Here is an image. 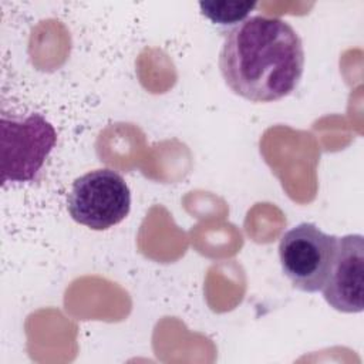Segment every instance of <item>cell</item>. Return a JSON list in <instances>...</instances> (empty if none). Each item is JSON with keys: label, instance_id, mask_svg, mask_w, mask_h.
<instances>
[{"label": "cell", "instance_id": "6", "mask_svg": "<svg viewBox=\"0 0 364 364\" xmlns=\"http://www.w3.org/2000/svg\"><path fill=\"white\" fill-rule=\"evenodd\" d=\"M200 11L215 24H239L256 7L255 1H200Z\"/></svg>", "mask_w": 364, "mask_h": 364}, {"label": "cell", "instance_id": "1", "mask_svg": "<svg viewBox=\"0 0 364 364\" xmlns=\"http://www.w3.org/2000/svg\"><path fill=\"white\" fill-rule=\"evenodd\" d=\"M219 68L226 85L252 102H272L296 90L304 70L303 43L279 17L253 16L225 37Z\"/></svg>", "mask_w": 364, "mask_h": 364}, {"label": "cell", "instance_id": "3", "mask_svg": "<svg viewBox=\"0 0 364 364\" xmlns=\"http://www.w3.org/2000/svg\"><path fill=\"white\" fill-rule=\"evenodd\" d=\"M70 216L92 230H105L122 222L131 209V191L112 169H94L77 178L67 195Z\"/></svg>", "mask_w": 364, "mask_h": 364}, {"label": "cell", "instance_id": "4", "mask_svg": "<svg viewBox=\"0 0 364 364\" xmlns=\"http://www.w3.org/2000/svg\"><path fill=\"white\" fill-rule=\"evenodd\" d=\"M337 247V236L314 223L303 222L284 232L279 242V259L291 286L304 293L321 291Z\"/></svg>", "mask_w": 364, "mask_h": 364}, {"label": "cell", "instance_id": "2", "mask_svg": "<svg viewBox=\"0 0 364 364\" xmlns=\"http://www.w3.org/2000/svg\"><path fill=\"white\" fill-rule=\"evenodd\" d=\"M1 182H30L43 168L57 142L54 127L40 114L1 117Z\"/></svg>", "mask_w": 364, "mask_h": 364}, {"label": "cell", "instance_id": "5", "mask_svg": "<svg viewBox=\"0 0 364 364\" xmlns=\"http://www.w3.org/2000/svg\"><path fill=\"white\" fill-rule=\"evenodd\" d=\"M330 307L341 313H361L364 296V237L351 233L337 237L334 259L321 289Z\"/></svg>", "mask_w": 364, "mask_h": 364}]
</instances>
